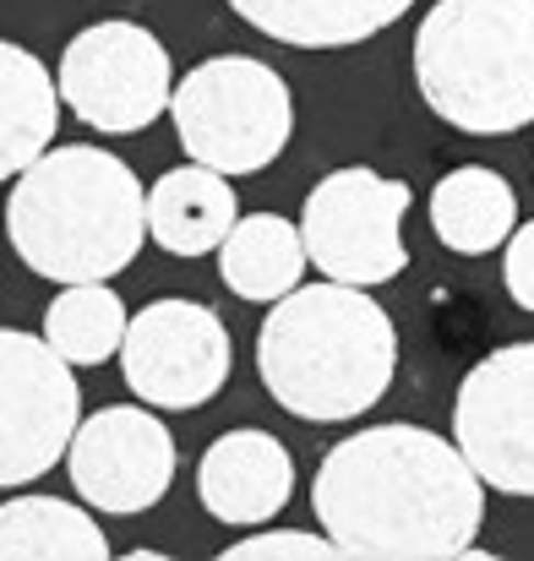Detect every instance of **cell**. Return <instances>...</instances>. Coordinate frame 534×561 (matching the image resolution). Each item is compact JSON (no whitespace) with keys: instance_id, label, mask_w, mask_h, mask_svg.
I'll use <instances>...</instances> for the list:
<instances>
[{"instance_id":"6da1fadb","label":"cell","mask_w":534,"mask_h":561,"mask_svg":"<svg viewBox=\"0 0 534 561\" xmlns=\"http://www.w3.org/2000/svg\"><path fill=\"white\" fill-rule=\"evenodd\" d=\"M311 513L339 551L360 561L475 557L486 480L458 442L425 425H376L322 458Z\"/></svg>"},{"instance_id":"7a4b0ae2","label":"cell","mask_w":534,"mask_h":561,"mask_svg":"<svg viewBox=\"0 0 534 561\" xmlns=\"http://www.w3.org/2000/svg\"><path fill=\"white\" fill-rule=\"evenodd\" d=\"M5 240L49 284H99L137 262L148 240V191L104 148H49L5 196Z\"/></svg>"},{"instance_id":"3957f363","label":"cell","mask_w":534,"mask_h":561,"mask_svg":"<svg viewBox=\"0 0 534 561\" xmlns=\"http://www.w3.org/2000/svg\"><path fill=\"white\" fill-rule=\"evenodd\" d=\"M257 371L295 420H355L393 387L398 328L360 284H300L273 300L257 333Z\"/></svg>"},{"instance_id":"277c9868","label":"cell","mask_w":534,"mask_h":561,"mask_svg":"<svg viewBox=\"0 0 534 561\" xmlns=\"http://www.w3.org/2000/svg\"><path fill=\"white\" fill-rule=\"evenodd\" d=\"M414 88L469 137L534 126V0H436L414 33Z\"/></svg>"},{"instance_id":"5b68a950","label":"cell","mask_w":534,"mask_h":561,"mask_svg":"<svg viewBox=\"0 0 534 561\" xmlns=\"http://www.w3.org/2000/svg\"><path fill=\"white\" fill-rule=\"evenodd\" d=\"M185 159L224 175H262L295 137L289 82L257 55H213L191 66L170 99Z\"/></svg>"},{"instance_id":"8992f818","label":"cell","mask_w":534,"mask_h":561,"mask_svg":"<svg viewBox=\"0 0 534 561\" xmlns=\"http://www.w3.org/2000/svg\"><path fill=\"white\" fill-rule=\"evenodd\" d=\"M55 82H60V99L71 104V115L110 137H132V131L154 126L175 99L170 49L159 44V33H148L143 22H126V16L88 22L66 44Z\"/></svg>"},{"instance_id":"52a82bcc","label":"cell","mask_w":534,"mask_h":561,"mask_svg":"<svg viewBox=\"0 0 534 561\" xmlns=\"http://www.w3.org/2000/svg\"><path fill=\"white\" fill-rule=\"evenodd\" d=\"M404 213H409L404 181H387L365 164L333 170L328 181L311 186L300 207L306 256L322 267V278H339V284H360V289L393 284L409 267Z\"/></svg>"},{"instance_id":"ba28073f","label":"cell","mask_w":534,"mask_h":561,"mask_svg":"<svg viewBox=\"0 0 534 561\" xmlns=\"http://www.w3.org/2000/svg\"><path fill=\"white\" fill-rule=\"evenodd\" d=\"M77 366L38 333L0 328V485L16 491L49 474L77 425H82V387Z\"/></svg>"},{"instance_id":"9c48e42d","label":"cell","mask_w":534,"mask_h":561,"mask_svg":"<svg viewBox=\"0 0 534 561\" xmlns=\"http://www.w3.org/2000/svg\"><path fill=\"white\" fill-rule=\"evenodd\" d=\"M229 328L202 300H154L121 344L126 387L154 409H202L229 381Z\"/></svg>"},{"instance_id":"30bf717a","label":"cell","mask_w":534,"mask_h":561,"mask_svg":"<svg viewBox=\"0 0 534 561\" xmlns=\"http://www.w3.org/2000/svg\"><path fill=\"white\" fill-rule=\"evenodd\" d=\"M453 442L502 496H534V344L491 350L453 398Z\"/></svg>"},{"instance_id":"8fae6325","label":"cell","mask_w":534,"mask_h":561,"mask_svg":"<svg viewBox=\"0 0 534 561\" xmlns=\"http://www.w3.org/2000/svg\"><path fill=\"white\" fill-rule=\"evenodd\" d=\"M66 469L77 496L93 513H148L170 496L175 485V436L154 409L137 403H110L88 414L66 447Z\"/></svg>"},{"instance_id":"7c38bea8","label":"cell","mask_w":534,"mask_h":561,"mask_svg":"<svg viewBox=\"0 0 534 561\" xmlns=\"http://www.w3.org/2000/svg\"><path fill=\"white\" fill-rule=\"evenodd\" d=\"M196 496L218 524L262 529L295 496V458L279 436H268L257 425L224 431L196 463Z\"/></svg>"},{"instance_id":"4fadbf2b","label":"cell","mask_w":534,"mask_h":561,"mask_svg":"<svg viewBox=\"0 0 534 561\" xmlns=\"http://www.w3.org/2000/svg\"><path fill=\"white\" fill-rule=\"evenodd\" d=\"M240 207H235V191L224 170H207V164H185L170 170L148 186V234L159 240V251L170 256H207L229 240Z\"/></svg>"},{"instance_id":"5bb4252c","label":"cell","mask_w":534,"mask_h":561,"mask_svg":"<svg viewBox=\"0 0 534 561\" xmlns=\"http://www.w3.org/2000/svg\"><path fill=\"white\" fill-rule=\"evenodd\" d=\"M414 0H229L240 22L289 49H350L393 27Z\"/></svg>"},{"instance_id":"9a60e30c","label":"cell","mask_w":534,"mask_h":561,"mask_svg":"<svg viewBox=\"0 0 534 561\" xmlns=\"http://www.w3.org/2000/svg\"><path fill=\"white\" fill-rule=\"evenodd\" d=\"M431 229L458 256H491L519 229V196L497 170L464 164L431 186Z\"/></svg>"},{"instance_id":"2e32d148","label":"cell","mask_w":534,"mask_h":561,"mask_svg":"<svg viewBox=\"0 0 534 561\" xmlns=\"http://www.w3.org/2000/svg\"><path fill=\"white\" fill-rule=\"evenodd\" d=\"M60 104L66 99L49 66L33 49L0 38V181H16L38 153H49Z\"/></svg>"},{"instance_id":"e0dca14e","label":"cell","mask_w":534,"mask_h":561,"mask_svg":"<svg viewBox=\"0 0 534 561\" xmlns=\"http://www.w3.org/2000/svg\"><path fill=\"white\" fill-rule=\"evenodd\" d=\"M306 234L300 224L279 218V213H246L235 218L229 240L218 245V278L240 295V300H284L289 289H300L306 273Z\"/></svg>"},{"instance_id":"ac0fdd59","label":"cell","mask_w":534,"mask_h":561,"mask_svg":"<svg viewBox=\"0 0 534 561\" xmlns=\"http://www.w3.org/2000/svg\"><path fill=\"white\" fill-rule=\"evenodd\" d=\"M0 561H110V540L60 496H11L0 502Z\"/></svg>"},{"instance_id":"d6986e66","label":"cell","mask_w":534,"mask_h":561,"mask_svg":"<svg viewBox=\"0 0 534 561\" xmlns=\"http://www.w3.org/2000/svg\"><path fill=\"white\" fill-rule=\"evenodd\" d=\"M126 306L110 289V278L99 284H60V295L44 311V339L82 371V366H104L121 344H126Z\"/></svg>"},{"instance_id":"ffe728a7","label":"cell","mask_w":534,"mask_h":561,"mask_svg":"<svg viewBox=\"0 0 534 561\" xmlns=\"http://www.w3.org/2000/svg\"><path fill=\"white\" fill-rule=\"evenodd\" d=\"M257 557H317V561H333L344 557L339 540L322 529V535H306V529H262V535H246L235 540L224 561H257Z\"/></svg>"},{"instance_id":"44dd1931","label":"cell","mask_w":534,"mask_h":561,"mask_svg":"<svg viewBox=\"0 0 534 561\" xmlns=\"http://www.w3.org/2000/svg\"><path fill=\"white\" fill-rule=\"evenodd\" d=\"M502 251H508V256H502V284H508V295H513L524 311H534V218L513 229V240H508Z\"/></svg>"}]
</instances>
